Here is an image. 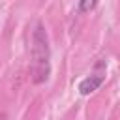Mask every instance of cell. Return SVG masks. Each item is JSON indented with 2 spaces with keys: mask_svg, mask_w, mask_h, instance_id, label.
<instances>
[{
  "mask_svg": "<svg viewBox=\"0 0 120 120\" xmlns=\"http://www.w3.org/2000/svg\"><path fill=\"white\" fill-rule=\"evenodd\" d=\"M101 82H103V77L101 75H90V77H86V79H82L79 82V92L82 96H90L92 92H96L101 86Z\"/></svg>",
  "mask_w": 120,
  "mask_h": 120,
  "instance_id": "1",
  "label": "cell"
},
{
  "mask_svg": "<svg viewBox=\"0 0 120 120\" xmlns=\"http://www.w3.org/2000/svg\"><path fill=\"white\" fill-rule=\"evenodd\" d=\"M96 6H98V0H81V2H79V8H81V11H82V13L92 11Z\"/></svg>",
  "mask_w": 120,
  "mask_h": 120,
  "instance_id": "2",
  "label": "cell"
}]
</instances>
